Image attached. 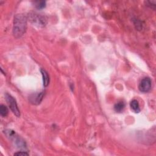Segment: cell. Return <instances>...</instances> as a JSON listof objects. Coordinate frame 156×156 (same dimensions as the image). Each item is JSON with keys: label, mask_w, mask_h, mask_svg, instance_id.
<instances>
[{"label": "cell", "mask_w": 156, "mask_h": 156, "mask_svg": "<svg viewBox=\"0 0 156 156\" xmlns=\"http://www.w3.org/2000/svg\"><path fill=\"white\" fill-rule=\"evenodd\" d=\"M40 71H41L42 77H43V85L44 87H47L49 83V76L48 75V73H47V71L45 70L44 69H41V70H40Z\"/></svg>", "instance_id": "8992f818"}, {"label": "cell", "mask_w": 156, "mask_h": 156, "mask_svg": "<svg viewBox=\"0 0 156 156\" xmlns=\"http://www.w3.org/2000/svg\"><path fill=\"white\" fill-rule=\"evenodd\" d=\"M43 97V93L42 92L39 94H37L36 95H34L31 98V102H32L34 104H38L41 102Z\"/></svg>", "instance_id": "5b68a950"}, {"label": "cell", "mask_w": 156, "mask_h": 156, "mask_svg": "<svg viewBox=\"0 0 156 156\" xmlns=\"http://www.w3.org/2000/svg\"><path fill=\"white\" fill-rule=\"evenodd\" d=\"M5 99L8 103L10 109L12 112L16 115V117H19L20 116V112L19 111V109L17 106V104L16 100L14 99V97L9 94H5Z\"/></svg>", "instance_id": "7a4b0ae2"}, {"label": "cell", "mask_w": 156, "mask_h": 156, "mask_svg": "<svg viewBox=\"0 0 156 156\" xmlns=\"http://www.w3.org/2000/svg\"><path fill=\"white\" fill-rule=\"evenodd\" d=\"M27 29V18L25 15H16L14 21L13 34L15 37L19 38L26 32Z\"/></svg>", "instance_id": "6da1fadb"}, {"label": "cell", "mask_w": 156, "mask_h": 156, "mask_svg": "<svg viewBox=\"0 0 156 156\" xmlns=\"http://www.w3.org/2000/svg\"><path fill=\"white\" fill-rule=\"evenodd\" d=\"M8 107L3 105V104H1V106H0V114H1V115L2 117H6L8 114Z\"/></svg>", "instance_id": "9c48e42d"}, {"label": "cell", "mask_w": 156, "mask_h": 156, "mask_svg": "<svg viewBox=\"0 0 156 156\" xmlns=\"http://www.w3.org/2000/svg\"><path fill=\"white\" fill-rule=\"evenodd\" d=\"M36 7L38 9H42L46 6L45 1H37L36 2Z\"/></svg>", "instance_id": "30bf717a"}, {"label": "cell", "mask_w": 156, "mask_h": 156, "mask_svg": "<svg viewBox=\"0 0 156 156\" xmlns=\"http://www.w3.org/2000/svg\"><path fill=\"white\" fill-rule=\"evenodd\" d=\"M28 155L29 154L25 151H20L14 154V155Z\"/></svg>", "instance_id": "8fae6325"}, {"label": "cell", "mask_w": 156, "mask_h": 156, "mask_svg": "<svg viewBox=\"0 0 156 156\" xmlns=\"http://www.w3.org/2000/svg\"><path fill=\"white\" fill-rule=\"evenodd\" d=\"M124 107H125V104L124 103V102L121 101V102H118L117 104H115V105L114 106V109L117 112L120 113L123 111Z\"/></svg>", "instance_id": "ba28073f"}, {"label": "cell", "mask_w": 156, "mask_h": 156, "mask_svg": "<svg viewBox=\"0 0 156 156\" xmlns=\"http://www.w3.org/2000/svg\"><path fill=\"white\" fill-rule=\"evenodd\" d=\"M31 20L32 23L38 26H45L46 25V20L43 16L37 14H33L31 16Z\"/></svg>", "instance_id": "277c9868"}, {"label": "cell", "mask_w": 156, "mask_h": 156, "mask_svg": "<svg viewBox=\"0 0 156 156\" xmlns=\"http://www.w3.org/2000/svg\"><path fill=\"white\" fill-rule=\"evenodd\" d=\"M130 105H131L132 109L135 113H139L140 112V106H139V103H138L137 100H132L131 102Z\"/></svg>", "instance_id": "52a82bcc"}, {"label": "cell", "mask_w": 156, "mask_h": 156, "mask_svg": "<svg viewBox=\"0 0 156 156\" xmlns=\"http://www.w3.org/2000/svg\"><path fill=\"white\" fill-rule=\"evenodd\" d=\"M151 80L149 78H143L138 86V88L140 91L143 93H147L151 89Z\"/></svg>", "instance_id": "3957f363"}]
</instances>
